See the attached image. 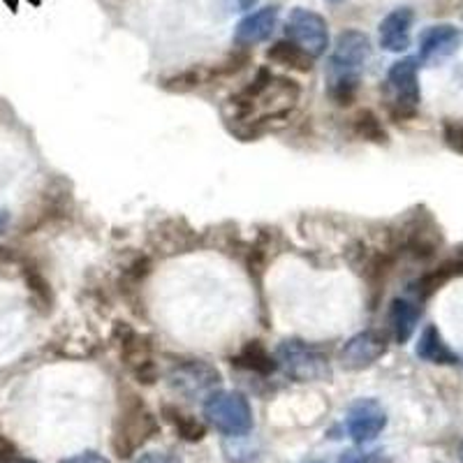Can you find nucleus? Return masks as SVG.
Masks as SVG:
<instances>
[{
    "mask_svg": "<svg viewBox=\"0 0 463 463\" xmlns=\"http://www.w3.org/2000/svg\"><path fill=\"white\" fill-rule=\"evenodd\" d=\"M301 98V86L289 77H279L269 68H260L243 89L227 100V123L232 135L250 142L283 123Z\"/></svg>",
    "mask_w": 463,
    "mask_h": 463,
    "instance_id": "obj_1",
    "label": "nucleus"
},
{
    "mask_svg": "<svg viewBox=\"0 0 463 463\" xmlns=\"http://www.w3.org/2000/svg\"><path fill=\"white\" fill-rule=\"evenodd\" d=\"M371 61V40L357 28L338 33L329 61H326V93L334 105L350 107L357 100L364 70Z\"/></svg>",
    "mask_w": 463,
    "mask_h": 463,
    "instance_id": "obj_2",
    "label": "nucleus"
},
{
    "mask_svg": "<svg viewBox=\"0 0 463 463\" xmlns=\"http://www.w3.org/2000/svg\"><path fill=\"white\" fill-rule=\"evenodd\" d=\"M160 431L158 417L148 411L142 396L126 392L118 403V415L111 431V449L118 458H130Z\"/></svg>",
    "mask_w": 463,
    "mask_h": 463,
    "instance_id": "obj_3",
    "label": "nucleus"
},
{
    "mask_svg": "<svg viewBox=\"0 0 463 463\" xmlns=\"http://www.w3.org/2000/svg\"><path fill=\"white\" fill-rule=\"evenodd\" d=\"M421 105L420 61L412 56L401 58L387 72L384 80V109L392 121H412Z\"/></svg>",
    "mask_w": 463,
    "mask_h": 463,
    "instance_id": "obj_4",
    "label": "nucleus"
},
{
    "mask_svg": "<svg viewBox=\"0 0 463 463\" xmlns=\"http://www.w3.org/2000/svg\"><path fill=\"white\" fill-rule=\"evenodd\" d=\"M276 362H279V369H283L285 375L297 383H320L332 375L325 350L301 338H285L276 347Z\"/></svg>",
    "mask_w": 463,
    "mask_h": 463,
    "instance_id": "obj_5",
    "label": "nucleus"
},
{
    "mask_svg": "<svg viewBox=\"0 0 463 463\" xmlns=\"http://www.w3.org/2000/svg\"><path fill=\"white\" fill-rule=\"evenodd\" d=\"M204 417L222 436H248L253 429V408L239 392H211L204 399Z\"/></svg>",
    "mask_w": 463,
    "mask_h": 463,
    "instance_id": "obj_6",
    "label": "nucleus"
},
{
    "mask_svg": "<svg viewBox=\"0 0 463 463\" xmlns=\"http://www.w3.org/2000/svg\"><path fill=\"white\" fill-rule=\"evenodd\" d=\"M169 390L184 399L209 396L221 384V371L204 359H181L167 373Z\"/></svg>",
    "mask_w": 463,
    "mask_h": 463,
    "instance_id": "obj_7",
    "label": "nucleus"
},
{
    "mask_svg": "<svg viewBox=\"0 0 463 463\" xmlns=\"http://www.w3.org/2000/svg\"><path fill=\"white\" fill-rule=\"evenodd\" d=\"M285 33H288L289 43L304 49L311 58L325 56L326 49H329V24H326L325 16L313 10H306V7H295L289 12Z\"/></svg>",
    "mask_w": 463,
    "mask_h": 463,
    "instance_id": "obj_8",
    "label": "nucleus"
},
{
    "mask_svg": "<svg viewBox=\"0 0 463 463\" xmlns=\"http://www.w3.org/2000/svg\"><path fill=\"white\" fill-rule=\"evenodd\" d=\"M116 341H118V350H121V359L128 366L135 380L142 384H153L158 380V369L153 362L151 343L146 336L132 329L128 322H118L116 325Z\"/></svg>",
    "mask_w": 463,
    "mask_h": 463,
    "instance_id": "obj_9",
    "label": "nucleus"
},
{
    "mask_svg": "<svg viewBox=\"0 0 463 463\" xmlns=\"http://www.w3.org/2000/svg\"><path fill=\"white\" fill-rule=\"evenodd\" d=\"M387 427V412L375 399H359L350 405L345 417V429L354 442L364 445L380 436Z\"/></svg>",
    "mask_w": 463,
    "mask_h": 463,
    "instance_id": "obj_10",
    "label": "nucleus"
},
{
    "mask_svg": "<svg viewBox=\"0 0 463 463\" xmlns=\"http://www.w3.org/2000/svg\"><path fill=\"white\" fill-rule=\"evenodd\" d=\"M384 353H387V336L380 332H373V329H366V332L354 334L350 341H345L338 359H341L343 369L362 371L373 366Z\"/></svg>",
    "mask_w": 463,
    "mask_h": 463,
    "instance_id": "obj_11",
    "label": "nucleus"
},
{
    "mask_svg": "<svg viewBox=\"0 0 463 463\" xmlns=\"http://www.w3.org/2000/svg\"><path fill=\"white\" fill-rule=\"evenodd\" d=\"M461 47V31L452 24H436L420 35V63L440 65L452 58Z\"/></svg>",
    "mask_w": 463,
    "mask_h": 463,
    "instance_id": "obj_12",
    "label": "nucleus"
},
{
    "mask_svg": "<svg viewBox=\"0 0 463 463\" xmlns=\"http://www.w3.org/2000/svg\"><path fill=\"white\" fill-rule=\"evenodd\" d=\"M279 5L260 7V10L243 16L241 22L237 24V28H234V44L241 49H250L255 47V44L267 43L269 37L274 35L276 26H279Z\"/></svg>",
    "mask_w": 463,
    "mask_h": 463,
    "instance_id": "obj_13",
    "label": "nucleus"
},
{
    "mask_svg": "<svg viewBox=\"0 0 463 463\" xmlns=\"http://www.w3.org/2000/svg\"><path fill=\"white\" fill-rule=\"evenodd\" d=\"M412 24H415V12L411 7H396V10H392L378 26L380 47L390 53L408 52Z\"/></svg>",
    "mask_w": 463,
    "mask_h": 463,
    "instance_id": "obj_14",
    "label": "nucleus"
},
{
    "mask_svg": "<svg viewBox=\"0 0 463 463\" xmlns=\"http://www.w3.org/2000/svg\"><path fill=\"white\" fill-rule=\"evenodd\" d=\"M421 317V301L415 299L412 295L396 297L392 299L390 311H387V325H390V334L399 345L408 343L415 334L417 325Z\"/></svg>",
    "mask_w": 463,
    "mask_h": 463,
    "instance_id": "obj_15",
    "label": "nucleus"
},
{
    "mask_svg": "<svg viewBox=\"0 0 463 463\" xmlns=\"http://www.w3.org/2000/svg\"><path fill=\"white\" fill-rule=\"evenodd\" d=\"M463 276V248H458V253L448 258L445 262H440L438 267H433L431 271L421 276L415 285H412V297L420 301H427L436 295L438 289L445 288L449 280L461 279Z\"/></svg>",
    "mask_w": 463,
    "mask_h": 463,
    "instance_id": "obj_16",
    "label": "nucleus"
},
{
    "mask_svg": "<svg viewBox=\"0 0 463 463\" xmlns=\"http://www.w3.org/2000/svg\"><path fill=\"white\" fill-rule=\"evenodd\" d=\"M232 366H237V369L248 371V373L255 375H271L279 371V362H276V354H271L267 350L262 341L253 338V341L243 343V347L239 350L237 354H232Z\"/></svg>",
    "mask_w": 463,
    "mask_h": 463,
    "instance_id": "obj_17",
    "label": "nucleus"
},
{
    "mask_svg": "<svg viewBox=\"0 0 463 463\" xmlns=\"http://www.w3.org/2000/svg\"><path fill=\"white\" fill-rule=\"evenodd\" d=\"M415 354L421 362L436 364V366H452L458 362L457 353L445 343L436 325L424 326V332L420 334V341H417Z\"/></svg>",
    "mask_w": 463,
    "mask_h": 463,
    "instance_id": "obj_18",
    "label": "nucleus"
},
{
    "mask_svg": "<svg viewBox=\"0 0 463 463\" xmlns=\"http://www.w3.org/2000/svg\"><path fill=\"white\" fill-rule=\"evenodd\" d=\"M267 58L271 63L292 70V72H311L313 63H316V58L308 56L304 49H299L289 40H279V43L271 44L267 49Z\"/></svg>",
    "mask_w": 463,
    "mask_h": 463,
    "instance_id": "obj_19",
    "label": "nucleus"
},
{
    "mask_svg": "<svg viewBox=\"0 0 463 463\" xmlns=\"http://www.w3.org/2000/svg\"><path fill=\"white\" fill-rule=\"evenodd\" d=\"M160 415L165 417V420L172 424V429L176 433H179L181 440L185 442H200L204 440L206 436V427L202 424L197 417L188 415V412H184L179 408V405H172V403H165L163 411H160Z\"/></svg>",
    "mask_w": 463,
    "mask_h": 463,
    "instance_id": "obj_20",
    "label": "nucleus"
},
{
    "mask_svg": "<svg viewBox=\"0 0 463 463\" xmlns=\"http://www.w3.org/2000/svg\"><path fill=\"white\" fill-rule=\"evenodd\" d=\"M350 128H353L354 137L362 139V142H371V144L390 142L387 128L383 126L380 116L371 109H359L357 114L350 118Z\"/></svg>",
    "mask_w": 463,
    "mask_h": 463,
    "instance_id": "obj_21",
    "label": "nucleus"
},
{
    "mask_svg": "<svg viewBox=\"0 0 463 463\" xmlns=\"http://www.w3.org/2000/svg\"><path fill=\"white\" fill-rule=\"evenodd\" d=\"M250 61H253V53L248 52V49L239 47L237 52H232L230 56H225L222 61H218L216 65H211V68L206 70V81L232 80V77H237L239 72H243V70L250 65Z\"/></svg>",
    "mask_w": 463,
    "mask_h": 463,
    "instance_id": "obj_22",
    "label": "nucleus"
},
{
    "mask_svg": "<svg viewBox=\"0 0 463 463\" xmlns=\"http://www.w3.org/2000/svg\"><path fill=\"white\" fill-rule=\"evenodd\" d=\"M206 81V72L200 68H190L184 70V72H176L172 77H165L160 81V89L167 90V93H190V90H195L197 86H202Z\"/></svg>",
    "mask_w": 463,
    "mask_h": 463,
    "instance_id": "obj_23",
    "label": "nucleus"
},
{
    "mask_svg": "<svg viewBox=\"0 0 463 463\" xmlns=\"http://www.w3.org/2000/svg\"><path fill=\"white\" fill-rule=\"evenodd\" d=\"M442 137H445V144H448L449 148L463 153V123H445V126H442Z\"/></svg>",
    "mask_w": 463,
    "mask_h": 463,
    "instance_id": "obj_24",
    "label": "nucleus"
},
{
    "mask_svg": "<svg viewBox=\"0 0 463 463\" xmlns=\"http://www.w3.org/2000/svg\"><path fill=\"white\" fill-rule=\"evenodd\" d=\"M338 463H383V452H343Z\"/></svg>",
    "mask_w": 463,
    "mask_h": 463,
    "instance_id": "obj_25",
    "label": "nucleus"
},
{
    "mask_svg": "<svg viewBox=\"0 0 463 463\" xmlns=\"http://www.w3.org/2000/svg\"><path fill=\"white\" fill-rule=\"evenodd\" d=\"M135 463H181V458L169 452H148L142 454Z\"/></svg>",
    "mask_w": 463,
    "mask_h": 463,
    "instance_id": "obj_26",
    "label": "nucleus"
},
{
    "mask_svg": "<svg viewBox=\"0 0 463 463\" xmlns=\"http://www.w3.org/2000/svg\"><path fill=\"white\" fill-rule=\"evenodd\" d=\"M61 463H109V458H105L98 452H81V454H74V457L70 458H63Z\"/></svg>",
    "mask_w": 463,
    "mask_h": 463,
    "instance_id": "obj_27",
    "label": "nucleus"
},
{
    "mask_svg": "<svg viewBox=\"0 0 463 463\" xmlns=\"http://www.w3.org/2000/svg\"><path fill=\"white\" fill-rule=\"evenodd\" d=\"M260 0H227V5H230V10L234 12H248L253 10L255 5H258Z\"/></svg>",
    "mask_w": 463,
    "mask_h": 463,
    "instance_id": "obj_28",
    "label": "nucleus"
},
{
    "mask_svg": "<svg viewBox=\"0 0 463 463\" xmlns=\"http://www.w3.org/2000/svg\"><path fill=\"white\" fill-rule=\"evenodd\" d=\"M458 458H461V463H463V442L458 445Z\"/></svg>",
    "mask_w": 463,
    "mask_h": 463,
    "instance_id": "obj_29",
    "label": "nucleus"
},
{
    "mask_svg": "<svg viewBox=\"0 0 463 463\" xmlns=\"http://www.w3.org/2000/svg\"><path fill=\"white\" fill-rule=\"evenodd\" d=\"M3 222H5V213H0V225H3Z\"/></svg>",
    "mask_w": 463,
    "mask_h": 463,
    "instance_id": "obj_30",
    "label": "nucleus"
},
{
    "mask_svg": "<svg viewBox=\"0 0 463 463\" xmlns=\"http://www.w3.org/2000/svg\"><path fill=\"white\" fill-rule=\"evenodd\" d=\"M316 463H320V461H316Z\"/></svg>",
    "mask_w": 463,
    "mask_h": 463,
    "instance_id": "obj_31",
    "label": "nucleus"
}]
</instances>
